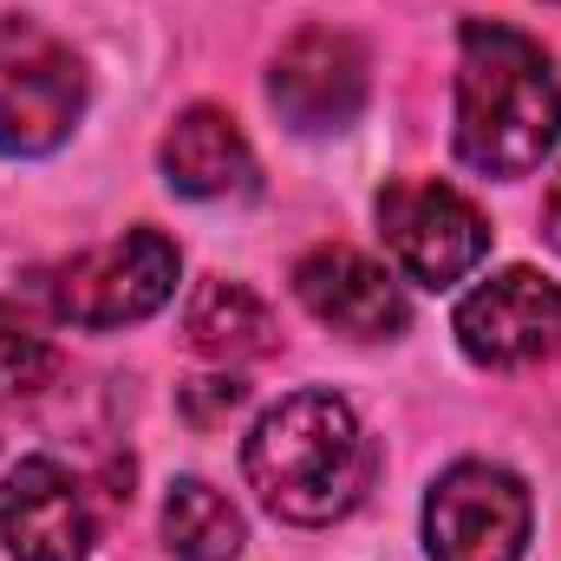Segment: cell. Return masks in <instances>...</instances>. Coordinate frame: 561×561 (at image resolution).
Returning <instances> with one entry per match:
<instances>
[{
  "mask_svg": "<svg viewBox=\"0 0 561 561\" xmlns=\"http://www.w3.org/2000/svg\"><path fill=\"white\" fill-rule=\"evenodd\" d=\"M561 138L549 53L496 20H463L457 39V157L483 176H529Z\"/></svg>",
  "mask_w": 561,
  "mask_h": 561,
  "instance_id": "obj_1",
  "label": "cell"
},
{
  "mask_svg": "<svg viewBox=\"0 0 561 561\" xmlns=\"http://www.w3.org/2000/svg\"><path fill=\"white\" fill-rule=\"evenodd\" d=\"M242 477L249 490L275 510L280 523L320 529L333 516H346L366 483H373V444L353 419L346 399L333 392H294L242 444Z\"/></svg>",
  "mask_w": 561,
  "mask_h": 561,
  "instance_id": "obj_2",
  "label": "cell"
},
{
  "mask_svg": "<svg viewBox=\"0 0 561 561\" xmlns=\"http://www.w3.org/2000/svg\"><path fill=\"white\" fill-rule=\"evenodd\" d=\"M79 112H85L79 53L33 20H7L0 26V157L59 150L72 138Z\"/></svg>",
  "mask_w": 561,
  "mask_h": 561,
  "instance_id": "obj_3",
  "label": "cell"
},
{
  "mask_svg": "<svg viewBox=\"0 0 561 561\" xmlns=\"http://www.w3.org/2000/svg\"><path fill=\"white\" fill-rule=\"evenodd\" d=\"M176 242L157 236V229H131L105 249H85L72 255L66 268H53L46 280V300L59 320L72 327H92V333H112V327H138L150 320L170 294H176Z\"/></svg>",
  "mask_w": 561,
  "mask_h": 561,
  "instance_id": "obj_4",
  "label": "cell"
},
{
  "mask_svg": "<svg viewBox=\"0 0 561 561\" xmlns=\"http://www.w3.org/2000/svg\"><path fill=\"white\" fill-rule=\"evenodd\" d=\"M431 561H523L529 549V490L503 463H450L424 496Z\"/></svg>",
  "mask_w": 561,
  "mask_h": 561,
  "instance_id": "obj_5",
  "label": "cell"
},
{
  "mask_svg": "<svg viewBox=\"0 0 561 561\" xmlns=\"http://www.w3.org/2000/svg\"><path fill=\"white\" fill-rule=\"evenodd\" d=\"M379 236L419 287H450L490 255L483 209L437 176H405L379 196Z\"/></svg>",
  "mask_w": 561,
  "mask_h": 561,
  "instance_id": "obj_6",
  "label": "cell"
},
{
  "mask_svg": "<svg viewBox=\"0 0 561 561\" xmlns=\"http://www.w3.org/2000/svg\"><path fill=\"white\" fill-rule=\"evenodd\" d=\"M457 346L490 366V373H516L536 359L561 353V287L542 280L536 268H503L483 287H470L457 300Z\"/></svg>",
  "mask_w": 561,
  "mask_h": 561,
  "instance_id": "obj_7",
  "label": "cell"
},
{
  "mask_svg": "<svg viewBox=\"0 0 561 561\" xmlns=\"http://www.w3.org/2000/svg\"><path fill=\"white\" fill-rule=\"evenodd\" d=\"M268 99L294 131H346L366 105V53L340 26H300L268 72Z\"/></svg>",
  "mask_w": 561,
  "mask_h": 561,
  "instance_id": "obj_8",
  "label": "cell"
},
{
  "mask_svg": "<svg viewBox=\"0 0 561 561\" xmlns=\"http://www.w3.org/2000/svg\"><path fill=\"white\" fill-rule=\"evenodd\" d=\"M0 542L13 561H85L92 549V510L66 463L26 457L0 483Z\"/></svg>",
  "mask_w": 561,
  "mask_h": 561,
  "instance_id": "obj_9",
  "label": "cell"
},
{
  "mask_svg": "<svg viewBox=\"0 0 561 561\" xmlns=\"http://www.w3.org/2000/svg\"><path fill=\"white\" fill-rule=\"evenodd\" d=\"M294 294H300V307L320 327H333L346 340H392L412 320L399 280L386 275L379 262H366L359 249H313L294 268Z\"/></svg>",
  "mask_w": 561,
  "mask_h": 561,
  "instance_id": "obj_10",
  "label": "cell"
},
{
  "mask_svg": "<svg viewBox=\"0 0 561 561\" xmlns=\"http://www.w3.org/2000/svg\"><path fill=\"white\" fill-rule=\"evenodd\" d=\"M163 183L176 196H196V203H229V196H255V150L236 131L229 112L216 105H190L170 131H163Z\"/></svg>",
  "mask_w": 561,
  "mask_h": 561,
  "instance_id": "obj_11",
  "label": "cell"
},
{
  "mask_svg": "<svg viewBox=\"0 0 561 561\" xmlns=\"http://www.w3.org/2000/svg\"><path fill=\"white\" fill-rule=\"evenodd\" d=\"M183 333L203 359H262L275 353V313L242 287V280H203L190 313H183Z\"/></svg>",
  "mask_w": 561,
  "mask_h": 561,
  "instance_id": "obj_12",
  "label": "cell"
},
{
  "mask_svg": "<svg viewBox=\"0 0 561 561\" xmlns=\"http://www.w3.org/2000/svg\"><path fill=\"white\" fill-rule=\"evenodd\" d=\"M163 542L176 561H236L242 556V516L222 490H209L203 477H183L163 496Z\"/></svg>",
  "mask_w": 561,
  "mask_h": 561,
  "instance_id": "obj_13",
  "label": "cell"
},
{
  "mask_svg": "<svg viewBox=\"0 0 561 561\" xmlns=\"http://www.w3.org/2000/svg\"><path fill=\"white\" fill-rule=\"evenodd\" d=\"M53 379V346L46 333H33L7 300H0V405L7 399H33Z\"/></svg>",
  "mask_w": 561,
  "mask_h": 561,
  "instance_id": "obj_14",
  "label": "cell"
},
{
  "mask_svg": "<svg viewBox=\"0 0 561 561\" xmlns=\"http://www.w3.org/2000/svg\"><path fill=\"white\" fill-rule=\"evenodd\" d=\"M242 399H249V386L242 379H190L183 392H176V405H183V419L190 424H222L229 412H242Z\"/></svg>",
  "mask_w": 561,
  "mask_h": 561,
  "instance_id": "obj_15",
  "label": "cell"
},
{
  "mask_svg": "<svg viewBox=\"0 0 561 561\" xmlns=\"http://www.w3.org/2000/svg\"><path fill=\"white\" fill-rule=\"evenodd\" d=\"M542 236L561 249V170H556V183H549V196H542Z\"/></svg>",
  "mask_w": 561,
  "mask_h": 561,
  "instance_id": "obj_16",
  "label": "cell"
}]
</instances>
